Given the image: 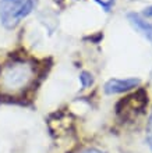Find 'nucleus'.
Segmentation results:
<instances>
[{"label":"nucleus","mask_w":152,"mask_h":153,"mask_svg":"<svg viewBox=\"0 0 152 153\" xmlns=\"http://www.w3.org/2000/svg\"><path fill=\"white\" fill-rule=\"evenodd\" d=\"M36 78L35 64L29 60L16 59L0 68V92L6 95H21L34 84Z\"/></svg>","instance_id":"f257e3e1"},{"label":"nucleus","mask_w":152,"mask_h":153,"mask_svg":"<svg viewBox=\"0 0 152 153\" xmlns=\"http://www.w3.org/2000/svg\"><path fill=\"white\" fill-rule=\"evenodd\" d=\"M34 8L32 0H0V22L6 28H14Z\"/></svg>","instance_id":"f03ea898"},{"label":"nucleus","mask_w":152,"mask_h":153,"mask_svg":"<svg viewBox=\"0 0 152 153\" xmlns=\"http://www.w3.org/2000/svg\"><path fill=\"white\" fill-rule=\"evenodd\" d=\"M140 84L141 81L138 78H112L105 84L103 91L106 95H119L137 88Z\"/></svg>","instance_id":"7ed1b4c3"},{"label":"nucleus","mask_w":152,"mask_h":153,"mask_svg":"<svg viewBox=\"0 0 152 153\" xmlns=\"http://www.w3.org/2000/svg\"><path fill=\"white\" fill-rule=\"evenodd\" d=\"M127 20L130 22V25L134 28V31L140 33L141 36H144L152 45V22L142 18L137 13H128Z\"/></svg>","instance_id":"20e7f679"},{"label":"nucleus","mask_w":152,"mask_h":153,"mask_svg":"<svg viewBox=\"0 0 152 153\" xmlns=\"http://www.w3.org/2000/svg\"><path fill=\"white\" fill-rule=\"evenodd\" d=\"M80 82H81V85H82L84 88H87V86L92 85V84H94V78H92V74L88 73V71H82V73L80 74Z\"/></svg>","instance_id":"39448f33"},{"label":"nucleus","mask_w":152,"mask_h":153,"mask_svg":"<svg viewBox=\"0 0 152 153\" xmlns=\"http://www.w3.org/2000/svg\"><path fill=\"white\" fill-rule=\"evenodd\" d=\"M147 131H148V132H147V142H148L149 148H151V150H152V117L148 123V129H147Z\"/></svg>","instance_id":"423d86ee"},{"label":"nucleus","mask_w":152,"mask_h":153,"mask_svg":"<svg viewBox=\"0 0 152 153\" xmlns=\"http://www.w3.org/2000/svg\"><path fill=\"white\" fill-rule=\"evenodd\" d=\"M80 153H102V152H100V150H98V149H94V148H89V149L81 150Z\"/></svg>","instance_id":"0eeeda50"},{"label":"nucleus","mask_w":152,"mask_h":153,"mask_svg":"<svg viewBox=\"0 0 152 153\" xmlns=\"http://www.w3.org/2000/svg\"><path fill=\"white\" fill-rule=\"evenodd\" d=\"M144 16H147V17H152V6H151V7H148V8H145Z\"/></svg>","instance_id":"6e6552de"}]
</instances>
